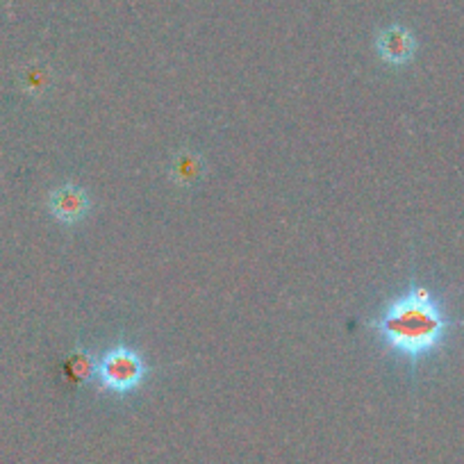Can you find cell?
I'll use <instances>...</instances> for the list:
<instances>
[{"label":"cell","mask_w":464,"mask_h":464,"mask_svg":"<svg viewBox=\"0 0 464 464\" xmlns=\"http://www.w3.org/2000/svg\"><path fill=\"white\" fill-rule=\"evenodd\" d=\"M369 325L392 353L417 364L444 346L458 321L450 319L430 287L412 283L401 296L392 298Z\"/></svg>","instance_id":"6da1fadb"},{"label":"cell","mask_w":464,"mask_h":464,"mask_svg":"<svg viewBox=\"0 0 464 464\" xmlns=\"http://www.w3.org/2000/svg\"><path fill=\"white\" fill-rule=\"evenodd\" d=\"M149 373L150 367L135 348L116 343L110 351H105L101 360H96L93 378H96L98 387L110 394H130L137 387H141Z\"/></svg>","instance_id":"7a4b0ae2"},{"label":"cell","mask_w":464,"mask_h":464,"mask_svg":"<svg viewBox=\"0 0 464 464\" xmlns=\"http://www.w3.org/2000/svg\"><path fill=\"white\" fill-rule=\"evenodd\" d=\"M48 208L51 214L62 223H78L87 217L89 212V196L82 187L73 185V182H64L57 189L51 191L48 198Z\"/></svg>","instance_id":"3957f363"},{"label":"cell","mask_w":464,"mask_h":464,"mask_svg":"<svg viewBox=\"0 0 464 464\" xmlns=\"http://www.w3.org/2000/svg\"><path fill=\"white\" fill-rule=\"evenodd\" d=\"M376 48L382 62L392 66H405L414 57L417 39L403 25H390V28L381 30V34H378Z\"/></svg>","instance_id":"277c9868"},{"label":"cell","mask_w":464,"mask_h":464,"mask_svg":"<svg viewBox=\"0 0 464 464\" xmlns=\"http://www.w3.org/2000/svg\"><path fill=\"white\" fill-rule=\"evenodd\" d=\"M171 173L178 182L189 185V182H196L203 176V160L194 153H180L173 160Z\"/></svg>","instance_id":"5b68a950"},{"label":"cell","mask_w":464,"mask_h":464,"mask_svg":"<svg viewBox=\"0 0 464 464\" xmlns=\"http://www.w3.org/2000/svg\"><path fill=\"white\" fill-rule=\"evenodd\" d=\"M69 372L71 376H73V381L78 382L92 381L93 373H96V360L92 358L89 351H84V348L78 346L69 358Z\"/></svg>","instance_id":"8992f818"}]
</instances>
